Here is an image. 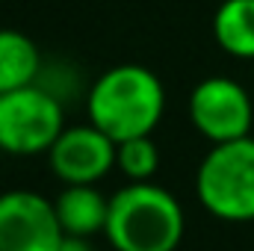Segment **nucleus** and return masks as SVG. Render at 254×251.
<instances>
[{
	"label": "nucleus",
	"mask_w": 254,
	"mask_h": 251,
	"mask_svg": "<svg viewBox=\"0 0 254 251\" xmlns=\"http://www.w3.org/2000/svg\"><path fill=\"white\" fill-rule=\"evenodd\" d=\"M166 86L139 63H122L107 68L86 92V116L116 142L148 136L163 122Z\"/></svg>",
	"instance_id": "nucleus-1"
},
{
	"label": "nucleus",
	"mask_w": 254,
	"mask_h": 251,
	"mask_svg": "<svg viewBox=\"0 0 254 251\" xmlns=\"http://www.w3.org/2000/svg\"><path fill=\"white\" fill-rule=\"evenodd\" d=\"M184 231L181 201L154 181H127V187L110 195L104 237L116 251H175Z\"/></svg>",
	"instance_id": "nucleus-2"
},
{
	"label": "nucleus",
	"mask_w": 254,
	"mask_h": 251,
	"mask_svg": "<svg viewBox=\"0 0 254 251\" xmlns=\"http://www.w3.org/2000/svg\"><path fill=\"white\" fill-rule=\"evenodd\" d=\"M201 207L222 222H254V136L216 142L195 172Z\"/></svg>",
	"instance_id": "nucleus-3"
},
{
	"label": "nucleus",
	"mask_w": 254,
	"mask_h": 251,
	"mask_svg": "<svg viewBox=\"0 0 254 251\" xmlns=\"http://www.w3.org/2000/svg\"><path fill=\"white\" fill-rule=\"evenodd\" d=\"M65 130L63 101L42 83L0 95V148L12 157L48 154Z\"/></svg>",
	"instance_id": "nucleus-4"
},
{
	"label": "nucleus",
	"mask_w": 254,
	"mask_h": 251,
	"mask_svg": "<svg viewBox=\"0 0 254 251\" xmlns=\"http://www.w3.org/2000/svg\"><path fill=\"white\" fill-rule=\"evenodd\" d=\"M190 125L207 142H231L249 136L254 125V104L243 83L234 77H204L187 101Z\"/></svg>",
	"instance_id": "nucleus-5"
},
{
	"label": "nucleus",
	"mask_w": 254,
	"mask_h": 251,
	"mask_svg": "<svg viewBox=\"0 0 254 251\" xmlns=\"http://www.w3.org/2000/svg\"><path fill=\"white\" fill-rule=\"evenodd\" d=\"M63 237L51 198L33 189L0 192V251H57Z\"/></svg>",
	"instance_id": "nucleus-6"
},
{
	"label": "nucleus",
	"mask_w": 254,
	"mask_h": 251,
	"mask_svg": "<svg viewBox=\"0 0 254 251\" xmlns=\"http://www.w3.org/2000/svg\"><path fill=\"white\" fill-rule=\"evenodd\" d=\"M48 166L54 178L65 184H98L116 169V139L92 122L65 125L48 151Z\"/></svg>",
	"instance_id": "nucleus-7"
},
{
	"label": "nucleus",
	"mask_w": 254,
	"mask_h": 251,
	"mask_svg": "<svg viewBox=\"0 0 254 251\" xmlns=\"http://www.w3.org/2000/svg\"><path fill=\"white\" fill-rule=\"evenodd\" d=\"M60 225L71 237H95L107 228L110 198L98 189V184H65L54 198Z\"/></svg>",
	"instance_id": "nucleus-8"
},
{
	"label": "nucleus",
	"mask_w": 254,
	"mask_h": 251,
	"mask_svg": "<svg viewBox=\"0 0 254 251\" xmlns=\"http://www.w3.org/2000/svg\"><path fill=\"white\" fill-rule=\"evenodd\" d=\"M42 68V51L27 33L0 30V95L36 83Z\"/></svg>",
	"instance_id": "nucleus-9"
},
{
	"label": "nucleus",
	"mask_w": 254,
	"mask_h": 251,
	"mask_svg": "<svg viewBox=\"0 0 254 251\" xmlns=\"http://www.w3.org/2000/svg\"><path fill=\"white\" fill-rule=\"evenodd\" d=\"M213 39L234 60H254V0H222L213 12Z\"/></svg>",
	"instance_id": "nucleus-10"
},
{
	"label": "nucleus",
	"mask_w": 254,
	"mask_h": 251,
	"mask_svg": "<svg viewBox=\"0 0 254 251\" xmlns=\"http://www.w3.org/2000/svg\"><path fill=\"white\" fill-rule=\"evenodd\" d=\"M116 169L127 181H151L160 169V148L148 136H133L116 142Z\"/></svg>",
	"instance_id": "nucleus-11"
},
{
	"label": "nucleus",
	"mask_w": 254,
	"mask_h": 251,
	"mask_svg": "<svg viewBox=\"0 0 254 251\" xmlns=\"http://www.w3.org/2000/svg\"><path fill=\"white\" fill-rule=\"evenodd\" d=\"M57 251H95V249H92L89 237H71V234H65Z\"/></svg>",
	"instance_id": "nucleus-12"
},
{
	"label": "nucleus",
	"mask_w": 254,
	"mask_h": 251,
	"mask_svg": "<svg viewBox=\"0 0 254 251\" xmlns=\"http://www.w3.org/2000/svg\"><path fill=\"white\" fill-rule=\"evenodd\" d=\"M0 154H3V148H0Z\"/></svg>",
	"instance_id": "nucleus-13"
}]
</instances>
